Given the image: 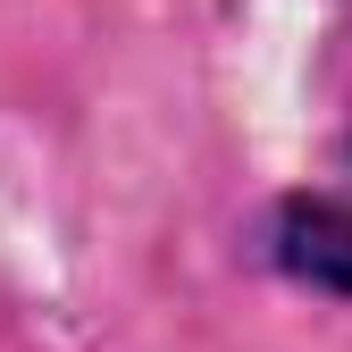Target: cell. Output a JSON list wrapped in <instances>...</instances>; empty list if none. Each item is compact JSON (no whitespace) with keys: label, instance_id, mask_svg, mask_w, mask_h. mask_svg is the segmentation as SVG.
Returning a JSON list of instances; mask_svg holds the SVG:
<instances>
[{"label":"cell","instance_id":"1","mask_svg":"<svg viewBox=\"0 0 352 352\" xmlns=\"http://www.w3.org/2000/svg\"><path fill=\"white\" fill-rule=\"evenodd\" d=\"M277 260H285L302 285L352 294V210L327 201V193H294L277 210Z\"/></svg>","mask_w":352,"mask_h":352}]
</instances>
